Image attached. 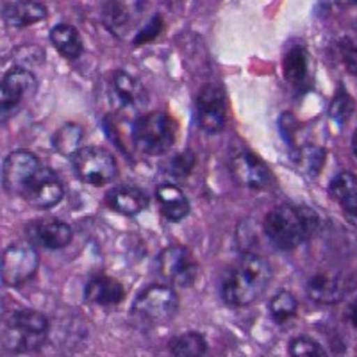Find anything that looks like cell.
<instances>
[{
	"mask_svg": "<svg viewBox=\"0 0 357 357\" xmlns=\"http://www.w3.org/2000/svg\"><path fill=\"white\" fill-rule=\"evenodd\" d=\"M320 227V218L307 206H279L268 213L263 229L273 247L293 250Z\"/></svg>",
	"mask_w": 357,
	"mask_h": 357,
	"instance_id": "1",
	"label": "cell"
},
{
	"mask_svg": "<svg viewBox=\"0 0 357 357\" xmlns=\"http://www.w3.org/2000/svg\"><path fill=\"white\" fill-rule=\"evenodd\" d=\"M270 264L264 257L247 252L231 272L223 277L222 298L232 307H247L254 304L270 282Z\"/></svg>",
	"mask_w": 357,
	"mask_h": 357,
	"instance_id": "2",
	"label": "cell"
},
{
	"mask_svg": "<svg viewBox=\"0 0 357 357\" xmlns=\"http://www.w3.org/2000/svg\"><path fill=\"white\" fill-rule=\"evenodd\" d=\"M2 341L13 352L38 350L49 334V320L34 309H17L4 317Z\"/></svg>",
	"mask_w": 357,
	"mask_h": 357,
	"instance_id": "3",
	"label": "cell"
},
{
	"mask_svg": "<svg viewBox=\"0 0 357 357\" xmlns=\"http://www.w3.org/2000/svg\"><path fill=\"white\" fill-rule=\"evenodd\" d=\"M175 132L177 126L174 118L161 111L142 114L132 126L134 145L146 155H159L170 151L175 143Z\"/></svg>",
	"mask_w": 357,
	"mask_h": 357,
	"instance_id": "4",
	"label": "cell"
},
{
	"mask_svg": "<svg viewBox=\"0 0 357 357\" xmlns=\"http://www.w3.org/2000/svg\"><path fill=\"white\" fill-rule=\"evenodd\" d=\"M178 296L170 286L152 284L134 301L130 314L143 325H162L177 314Z\"/></svg>",
	"mask_w": 357,
	"mask_h": 357,
	"instance_id": "5",
	"label": "cell"
},
{
	"mask_svg": "<svg viewBox=\"0 0 357 357\" xmlns=\"http://www.w3.org/2000/svg\"><path fill=\"white\" fill-rule=\"evenodd\" d=\"M72 167L82 183L91 186H104L118 175L116 159L100 146H86L72 155Z\"/></svg>",
	"mask_w": 357,
	"mask_h": 357,
	"instance_id": "6",
	"label": "cell"
},
{
	"mask_svg": "<svg viewBox=\"0 0 357 357\" xmlns=\"http://www.w3.org/2000/svg\"><path fill=\"white\" fill-rule=\"evenodd\" d=\"M40 257L33 245L13 243L0 254V280L9 288H18L38 272Z\"/></svg>",
	"mask_w": 357,
	"mask_h": 357,
	"instance_id": "7",
	"label": "cell"
},
{
	"mask_svg": "<svg viewBox=\"0 0 357 357\" xmlns=\"http://www.w3.org/2000/svg\"><path fill=\"white\" fill-rule=\"evenodd\" d=\"M158 273L168 284L188 288L197 280L199 264L195 257L184 247H168L158 257Z\"/></svg>",
	"mask_w": 357,
	"mask_h": 357,
	"instance_id": "8",
	"label": "cell"
},
{
	"mask_svg": "<svg viewBox=\"0 0 357 357\" xmlns=\"http://www.w3.org/2000/svg\"><path fill=\"white\" fill-rule=\"evenodd\" d=\"M41 162L33 152L15 151L4 159L2 165V186L11 195L24 197L25 190L40 172Z\"/></svg>",
	"mask_w": 357,
	"mask_h": 357,
	"instance_id": "9",
	"label": "cell"
},
{
	"mask_svg": "<svg viewBox=\"0 0 357 357\" xmlns=\"http://www.w3.org/2000/svg\"><path fill=\"white\" fill-rule=\"evenodd\" d=\"M229 168L236 183L248 190H264L272 184V174L268 167L250 151H241L232 155Z\"/></svg>",
	"mask_w": 357,
	"mask_h": 357,
	"instance_id": "10",
	"label": "cell"
},
{
	"mask_svg": "<svg viewBox=\"0 0 357 357\" xmlns=\"http://www.w3.org/2000/svg\"><path fill=\"white\" fill-rule=\"evenodd\" d=\"M356 288L354 279L345 273H318L307 282V296L317 304H337Z\"/></svg>",
	"mask_w": 357,
	"mask_h": 357,
	"instance_id": "11",
	"label": "cell"
},
{
	"mask_svg": "<svg viewBox=\"0 0 357 357\" xmlns=\"http://www.w3.org/2000/svg\"><path fill=\"white\" fill-rule=\"evenodd\" d=\"M225 95L218 84H206L197 98V122L207 132H218L225 126Z\"/></svg>",
	"mask_w": 357,
	"mask_h": 357,
	"instance_id": "12",
	"label": "cell"
},
{
	"mask_svg": "<svg viewBox=\"0 0 357 357\" xmlns=\"http://www.w3.org/2000/svg\"><path fill=\"white\" fill-rule=\"evenodd\" d=\"M65 190L56 175V172L47 167H41L36 177L31 181L24 193V199L36 209H50L63 200Z\"/></svg>",
	"mask_w": 357,
	"mask_h": 357,
	"instance_id": "13",
	"label": "cell"
},
{
	"mask_svg": "<svg viewBox=\"0 0 357 357\" xmlns=\"http://www.w3.org/2000/svg\"><path fill=\"white\" fill-rule=\"evenodd\" d=\"M111 98L116 109L123 114H138L149 102L145 88L138 79L130 77L126 72H116L111 81Z\"/></svg>",
	"mask_w": 357,
	"mask_h": 357,
	"instance_id": "14",
	"label": "cell"
},
{
	"mask_svg": "<svg viewBox=\"0 0 357 357\" xmlns=\"http://www.w3.org/2000/svg\"><path fill=\"white\" fill-rule=\"evenodd\" d=\"M84 296L89 304L100 305V307H113L123 301L126 289L113 277L98 275L86 284Z\"/></svg>",
	"mask_w": 357,
	"mask_h": 357,
	"instance_id": "15",
	"label": "cell"
},
{
	"mask_svg": "<svg viewBox=\"0 0 357 357\" xmlns=\"http://www.w3.org/2000/svg\"><path fill=\"white\" fill-rule=\"evenodd\" d=\"M47 8L38 0H15L6 4L2 9V17L9 27L22 29L34 25L47 18Z\"/></svg>",
	"mask_w": 357,
	"mask_h": 357,
	"instance_id": "16",
	"label": "cell"
},
{
	"mask_svg": "<svg viewBox=\"0 0 357 357\" xmlns=\"http://www.w3.org/2000/svg\"><path fill=\"white\" fill-rule=\"evenodd\" d=\"M72 229L61 220H41L33 225V238L41 247L49 250H59L72 241Z\"/></svg>",
	"mask_w": 357,
	"mask_h": 357,
	"instance_id": "17",
	"label": "cell"
},
{
	"mask_svg": "<svg viewBox=\"0 0 357 357\" xmlns=\"http://www.w3.org/2000/svg\"><path fill=\"white\" fill-rule=\"evenodd\" d=\"M146 195L139 188L134 186H118L107 193L106 204L113 211L126 216L138 215L146 207Z\"/></svg>",
	"mask_w": 357,
	"mask_h": 357,
	"instance_id": "18",
	"label": "cell"
},
{
	"mask_svg": "<svg viewBox=\"0 0 357 357\" xmlns=\"http://www.w3.org/2000/svg\"><path fill=\"white\" fill-rule=\"evenodd\" d=\"M162 216L170 222H178L190 213V202L186 195L174 184H162L155 190Z\"/></svg>",
	"mask_w": 357,
	"mask_h": 357,
	"instance_id": "19",
	"label": "cell"
},
{
	"mask_svg": "<svg viewBox=\"0 0 357 357\" xmlns=\"http://www.w3.org/2000/svg\"><path fill=\"white\" fill-rule=\"evenodd\" d=\"M50 41L61 56L68 59H77L82 54L81 34L75 27L68 24H59L50 31Z\"/></svg>",
	"mask_w": 357,
	"mask_h": 357,
	"instance_id": "20",
	"label": "cell"
},
{
	"mask_svg": "<svg viewBox=\"0 0 357 357\" xmlns=\"http://www.w3.org/2000/svg\"><path fill=\"white\" fill-rule=\"evenodd\" d=\"M82 136H84V130L79 123H65L52 136L54 151L63 155H75L81 151Z\"/></svg>",
	"mask_w": 357,
	"mask_h": 357,
	"instance_id": "21",
	"label": "cell"
},
{
	"mask_svg": "<svg viewBox=\"0 0 357 357\" xmlns=\"http://www.w3.org/2000/svg\"><path fill=\"white\" fill-rule=\"evenodd\" d=\"M102 22L111 34L122 38L130 27V13L120 0H109L102 9Z\"/></svg>",
	"mask_w": 357,
	"mask_h": 357,
	"instance_id": "22",
	"label": "cell"
},
{
	"mask_svg": "<svg viewBox=\"0 0 357 357\" xmlns=\"http://www.w3.org/2000/svg\"><path fill=\"white\" fill-rule=\"evenodd\" d=\"M284 77L289 84L302 86L307 77V52L304 47H291L282 63Z\"/></svg>",
	"mask_w": 357,
	"mask_h": 357,
	"instance_id": "23",
	"label": "cell"
},
{
	"mask_svg": "<svg viewBox=\"0 0 357 357\" xmlns=\"http://www.w3.org/2000/svg\"><path fill=\"white\" fill-rule=\"evenodd\" d=\"M207 343L202 334L184 333L170 341V352L174 357H204Z\"/></svg>",
	"mask_w": 357,
	"mask_h": 357,
	"instance_id": "24",
	"label": "cell"
},
{
	"mask_svg": "<svg viewBox=\"0 0 357 357\" xmlns=\"http://www.w3.org/2000/svg\"><path fill=\"white\" fill-rule=\"evenodd\" d=\"M2 81L20 102L24 97L34 93V89H36V79H34L33 72H29L27 68H22V66H15L9 70Z\"/></svg>",
	"mask_w": 357,
	"mask_h": 357,
	"instance_id": "25",
	"label": "cell"
},
{
	"mask_svg": "<svg viewBox=\"0 0 357 357\" xmlns=\"http://www.w3.org/2000/svg\"><path fill=\"white\" fill-rule=\"evenodd\" d=\"M298 302L289 291H279L270 301V314L275 324H286L296 314Z\"/></svg>",
	"mask_w": 357,
	"mask_h": 357,
	"instance_id": "26",
	"label": "cell"
},
{
	"mask_svg": "<svg viewBox=\"0 0 357 357\" xmlns=\"http://www.w3.org/2000/svg\"><path fill=\"white\" fill-rule=\"evenodd\" d=\"M357 191V177L350 172H343V174L336 175L333 178V183L329 184V195L331 199L336 200L337 204L345 202L349 197H352Z\"/></svg>",
	"mask_w": 357,
	"mask_h": 357,
	"instance_id": "27",
	"label": "cell"
},
{
	"mask_svg": "<svg viewBox=\"0 0 357 357\" xmlns=\"http://www.w3.org/2000/svg\"><path fill=\"white\" fill-rule=\"evenodd\" d=\"M354 100L349 93H347L345 89L340 88L337 89V93L334 95L333 102H331L329 107V114L336 123H345L354 113Z\"/></svg>",
	"mask_w": 357,
	"mask_h": 357,
	"instance_id": "28",
	"label": "cell"
},
{
	"mask_svg": "<svg viewBox=\"0 0 357 357\" xmlns=\"http://www.w3.org/2000/svg\"><path fill=\"white\" fill-rule=\"evenodd\" d=\"M289 356L291 357H329L324 347L312 337L298 336L289 343Z\"/></svg>",
	"mask_w": 357,
	"mask_h": 357,
	"instance_id": "29",
	"label": "cell"
},
{
	"mask_svg": "<svg viewBox=\"0 0 357 357\" xmlns=\"http://www.w3.org/2000/svg\"><path fill=\"white\" fill-rule=\"evenodd\" d=\"M193 167H195V154L191 151H184L178 152L167 162V172L170 177L186 178L193 170Z\"/></svg>",
	"mask_w": 357,
	"mask_h": 357,
	"instance_id": "30",
	"label": "cell"
},
{
	"mask_svg": "<svg viewBox=\"0 0 357 357\" xmlns=\"http://www.w3.org/2000/svg\"><path fill=\"white\" fill-rule=\"evenodd\" d=\"M325 152L317 146H307L305 151H302V162H304V168L309 174H318L324 165Z\"/></svg>",
	"mask_w": 357,
	"mask_h": 357,
	"instance_id": "31",
	"label": "cell"
},
{
	"mask_svg": "<svg viewBox=\"0 0 357 357\" xmlns=\"http://www.w3.org/2000/svg\"><path fill=\"white\" fill-rule=\"evenodd\" d=\"M162 31V18L161 15H154V18H152L151 22H149V25H146L143 31H139L138 36L134 38V43L136 45H142V43H149V41L155 40V38L161 34Z\"/></svg>",
	"mask_w": 357,
	"mask_h": 357,
	"instance_id": "32",
	"label": "cell"
},
{
	"mask_svg": "<svg viewBox=\"0 0 357 357\" xmlns=\"http://www.w3.org/2000/svg\"><path fill=\"white\" fill-rule=\"evenodd\" d=\"M18 104H20V100L11 93V89L6 86L4 81H0V113L15 109Z\"/></svg>",
	"mask_w": 357,
	"mask_h": 357,
	"instance_id": "33",
	"label": "cell"
},
{
	"mask_svg": "<svg viewBox=\"0 0 357 357\" xmlns=\"http://www.w3.org/2000/svg\"><path fill=\"white\" fill-rule=\"evenodd\" d=\"M340 206L343 215H345V218L352 223L354 227H357V191L352 197H349L345 202H341Z\"/></svg>",
	"mask_w": 357,
	"mask_h": 357,
	"instance_id": "34",
	"label": "cell"
},
{
	"mask_svg": "<svg viewBox=\"0 0 357 357\" xmlns=\"http://www.w3.org/2000/svg\"><path fill=\"white\" fill-rule=\"evenodd\" d=\"M345 65H347V70L357 77V47H352V49L347 50Z\"/></svg>",
	"mask_w": 357,
	"mask_h": 357,
	"instance_id": "35",
	"label": "cell"
},
{
	"mask_svg": "<svg viewBox=\"0 0 357 357\" xmlns=\"http://www.w3.org/2000/svg\"><path fill=\"white\" fill-rule=\"evenodd\" d=\"M347 320L357 329V301L352 302V304L349 305V309H347Z\"/></svg>",
	"mask_w": 357,
	"mask_h": 357,
	"instance_id": "36",
	"label": "cell"
},
{
	"mask_svg": "<svg viewBox=\"0 0 357 357\" xmlns=\"http://www.w3.org/2000/svg\"><path fill=\"white\" fill-rule=\"evenodd\" d=\"M340 8H354L357 6V0H334Z\"/></svg>",
	"mask_w": 357,
	"mask_h": 357,
	"instance_id": "37",
	"label": "cell"
},
{
	"mask_svg": "<svg viewBox=\"0 0 357 357\" xmlns=\"http://www.w3.org/2000/svg\"><path fill=\"white\" fill-rule=\"evenodd\" d=\"M352 151H354V155L357 158V130L354 132V136H352Z\"/></svg>",
	"mask_w": 357,
	"mask_h": 357,
	"instance_id": "38",
	"label": "cell"
},
{
	"mask_svg": "<svg viewBox=\"0 0 357 357\" xmlns=\"http://www.w3.org/2000/svg\"><path fill=\"white\" fill-rule=\"evenodd\" d=\"M0 178H2V177H0Z\"/></svg>",
	"mask_w": 357,
	"mask_h": 357,
	"instance_id": "39",
	"label": "cell"
}]
</instances>
